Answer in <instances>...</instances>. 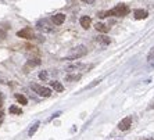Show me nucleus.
<instances>
[{
  "instance_id": "nucleus-1",
  "label": "nucleus",
  "mask_w": 154,
  "mask_h": 140,
  "mask_svg": "<svg viewBox=\"0 0 154 140\" xmlns=\"http://www.w3.org/2000/svg\"><path fill=\"white\" fill-rule=\"evenodd\" d=\"M129 7L126 4H118L117 7H114L112 10H108V11H100L97 13V15L100 18H104V17H125V15L129 14Z\"/></svg>"
},
{
  "instance_id": "nucleus-2",
  "label": "nucleus",
  "mask_w": 154,
  "mask_h": 140,
  "mask_svg": "<svg viewBox=\"0 0 154 140\" xmlns=\"http://www.w3.org/2000/svg\"><path fill=\"white\" fill-rule=\"evenodd\" d=\"M88 54V49H86V46H83V44H81V46H76L74 47V49H71V51L68 53V56H65L64 60H78V58L83 57V56H86Z\"/></svg>"
},
{
  "instance_id": "nucleus-3",
  "label": "nucleus",
  "mask_w": 154,
  "mask_h": 140,
  "mask_svg": "<svg viewBox=\"0 0 154 140\" xmlns=\"http://www.w3.org/2000/svg\"><path fill=\"white\" fill-rule=\"evenodd\" d=\"M31 89L42 97H50L51 96V90L49 89V87H45V86H42V85H38V83H32V85H31Z\"/></svg>"
},
{
  "instance_id": "nucleus-4",
  "label": "nucleus",
  "mask_w": 154,
  "mask_h": 140,
  "mask_svg": "<svg viewBox=\"0 0 154 140\" xmlns=\"http://www.w3.org/2000/svg\"><path fill=\"white\" fill-rule=\"evenodd\" d=\"M53 22H50L49 20H46V18H43V20H39L38 21V24H36V26H38V29L39 31H42V32H51L53 31Z\"/></svg>"
},
{
  "instance_id": "nucleus-5",
  "label": "nucleus",
  "mask_w": 154,
  "mask_h": 140,
  "mask_svg": "<svg viewBox=\"0 0 154 140\" xmlns=\"http://www.w3.org/2000/svg\"><path fill=\"white\" fill-rule=\"evenodd\" d=\"M17 36H18V38H22V39L31 40V39H33V38H35V33H33L32 28H24V29H21V31H18Z\"/></svg>"
},
{
  "instance_id": "nucleus-6",
  "label": "nucleus",
  "mask_w": 154,
  "mask_h": 140,
  "mask_svg": "<svg viewBox=\"0 0 154 140\" xmlns=\"http://www.w3.org/2000/svg\"><path fill=\"white\" fill-rule=\"evenodd\" d=\"M88 68L85 64H81V62H75V64H69L67 68H65V71L67 72H76V71H82V69Z\"/></svg>"
},
{
  "instance_id": "nucleus-7",
  "label": "nucleus",
  "mask_w": 154,
  "mask_h": 140,
  "mask_svg": "<svg viewBox=\"0 0 154 140\" xmlns=\"http://www.w3.org/2000/svg\"><path fill=\"white\" fill-rule=\"evenodd\" d=\"M131 125H132V118H131V117H126V118H124L121 122L118 123V129L119 130H128L129 128H131Z\"/></svg>"
},
{
  "instance_id": "nucleus-8",
  "label": "nucleus",
  "mask_w": 154,
  "mask_h": 140,
  "mask_svg": "<svg viewBox=\"0 0 154 140\" xmlns=\"http://www.w3.org/2000/svg\"><path fill=\"white\" fill-rule=\"evenodd\" d=\"M64 21H65V14H63V13H57V14H54L51 17V22L54 25H61Z\"/></svg>"
},
{
  "instance_id": "nucleus-9",
  "label": "nucleus",
  "mask_w": 154,
  "mask_h": 140,
  "mask_svg": "<svg viewBox=\"0 0 154 140\" xmlns=\"http://www.w3.org/2000/svg\"><path fill=\"white\" fill-rule=\"evenodd\" d=\"M79 22H81V26L83 29H89L90 25H92V18L88 17V15H83V17H81Z\"/></svg>"
},
{
  "instance_id": "nucleus-10",
  "label": "nucleus",
  "mask_w": 154,
  "mask_h": 140,
  "mask_svg": "<svg viewBox=\"0 0 154 140\" xmlns=\"http://www.w3.org/2000/svg\"><path fill=\"white\" fill-rule=\"evenodd\" d=\"M133 15L136 20H144V18L149 17V13L146 10H142V8H137V10L133 11Z\"/></svg>"
},
{
  "instance_id": "nucleus-11",
  "label": "nucleus",
  "mask_w": 154,
  "mask_h": 140,
  "mask_svg": "<svg viewBox=\"0 0 154 140\" xmlns=\"http://www.w3.org/2000/svg\"><path fill=\"white\" fill-rule=\"evenodd\" d=\"M94 28L97 29V32H101V33H107L110 31V26H107L103 22H97L96 25H94Z\"/></svg>"
},
{
  "instance_id": "nucleus-12",
  "label": "nucleus",
  "mask_w": 154,
  "mask_h": 140,
  "mask_svg": "<svg viewBox=\"0 0 154 140\" xmlns=\"http://www.w3.org/2000/svg\"><path fill=\"white\" fill-rule=\"evenodd\" d=\"M96 42L97 43H101V44H110V38L108 36H106V35H99V36H96Z\"/></svg>"
},
{
  "instance_id": "nucleus-13",
  "label": "nucleus",
  "mask_w": 154,
  "mask_h": 140,
  "mask_svg": "<svg viewBox=\"0 0 154 140\" xmlns=\"http://www.w3.org/2000/svg\"><path fill=\"white\" fill-rule=\"evenodd\" d=\"M50 86L53 87L56 92H58V93H61V92H64V86L61 85L60 82H57V81H53V82H50Z\"/></svg>"
},
{
  "instance_id": "nucleus-14",
  "label": "nucleus",
  "mask_w": 154,
  "mask_h": 140,
  "mask_svg": "<svg viewBox=\"0 0 154 140\" xmlns=\"http://www.w3.org/2000/svg\"><path fill=\"white\" fill-rule=\"evenodd\" d=\"M81 74H69V75L65 76V81L67 82H76V81H79L81 79Z\"/></svg>"
},
{
  "instance_id": "nucleus-15",
  "label": "nucleus",
  "mask_w": 154,
  "mask_h": 140,
  "mask_svg": "<svg viewBox=\"0 0 154 140\" xmlns=\"http://www.w3.org/2000/svg\"><path fill=\"white\" fill-rule=\"evenodd\" d=\"M39 125H40V122H39V121H38V122H35L32 126H31V129L28 130V136H29V137H32L33 135H35V133H36V130L39 129Z\"/></svg>"
},
{
  "instance_id": "nucleus-16",
  "label": "nucleus",
  "mask_w": 154,
  "mask_h": 140,
  "mask_svg": "<svg viewBox=\"0 0 154 140\" xmlns=\"http://www.w3.org/2000/svg\"><path fill=\"white\" fill-rule=\"evenodd\" d=\"M15 99H17V101L20 103L21 105H26L28 104V100H26L25 96H22V94H15Z\"/></svg>"
},
{
  "instance_id": "nucleus-17",
  "label": "nucleus",
  "mask_w": 154,
  "mask_h": 140,
  "mask_svg": "<svg viewBox=\"0 0 154 140\" xmlns=\"http://www.w3.org/2000/svg\"><path fill=\"white\" fill-rule=\"evenodd\" d=\"M39 64H40V60H39V58H31L26 65H28V67H31V68H33V67H38Z\"/></svg>"
},
{
  "instance_id": "nucleus-18",
  "label": "nucleus",
  "mask_w": 154,
  "mask_h": 140,
  "mask_svg": "<svg viewBox=\"0 0 154 140\" xmlns=\"http://www.w3.org/2000/svg\"><path fill=\"white\" fill-rule=\"evenodd\" d=\"M8 111H10V114H17V115H21L22 114V110L20 107H17V105H11Z\"/></svg>"
},
{
  "instance_id": "nucleus-19",
  "label": "nucleus",
  "mask_w": 154,
  "mask_h": 140,
  "mask_svg": "<svg viewBox=\"0 0 154 140\" xmlns=\"http://www.w3.org/2000/svg\"><path fill=\"white\" fill-rule=\"evenodd\" d=\"M39 79H40V81H47V79H49V72H47V71H42L39 74Z\"/></svg>"
},
{
  "instance_id": "nucleus-20",
  "label": "nucleus",
  "mask_w": 154,
  "mask_h": 140,
  "mask_svg": "<svg viewBox=\"0 0 154 140\" xmlns=\"http://www.w3.org/2000/svg\"><path fill=\"white\" fill-rule=\"evenodd\" d=\"M153 58H154V47H153V49H151V50H150V53H149V56H147V60H149V61H151Z\"/></svg>"
},
{
  "instance_id": "nucleus-21",
  "label": "nucleus",
  "mask_w": 154,
  "mask_h": 140,
  "mask_svg": "<svg viewBox=\"0 0 154 140\" xmlns=\"http://www.w3.org/2000/svg\"><path fill=\"white\" fill-rule=\"evenodd\" d=\"M99 82H100V79H96V81H93V82L90 83V85H89V86H88V87H86V89H90V87L96 86V85H97V83H99Z\"/></svg>"
},
{
  "instance_id": "nucleus-22",
  "label": "nucleus",
  "mask_w": 154,
  "mask_h": 140,
  "mask_svg": "<svg viewBox=\"0 0 154 140\" xmlns=\"http://www.w3.org/2000/svg\"><path fill=\"white\" fill-rule=\"evenodd\" d=\"M83 3H86V4H93L96 0H82Z\"/></svg>"
},
{
  "instance_id": "nucleus-23",
  "label": "nucleus",
  "mask_w": 154,
  "mask_h": 140,
  "mask_svg": "<svg viewBox=\"0 0 154 140\" xmlns=\"http://www.w3.org/2000/svg\"><path fill=\"white\" fill-rule=\"evenodd\" d=\"M3 118H4V114H3L2 111H0V123L3 122Z\"/></svg>"
},
{
  "instance_id": "nucleus-24",
  "label": "nucleus",
  "mask_w": 154,
  "mask_h": 140,
  "mask_svg": "<svg viewBox=\"0 0 154 140\" xmlns=\"http://www.w3.org/2000/svg\"><path fill=\"white\" fill-rule=\"evenodd\" d=\"M2 104H3V97H0V108H2Z\"/></svg>"
},
{
  "instance_id": "nucleus-25",
  "label": "nucleus",
  "mask_w": 154,
  "mask_h": 140,
  "mask_svg": "<svg viewBox=\"0 0 154 140\" xmlns=\"http://www.w3.org/2000/svg\"><path fill=\"white\" fill-rule=\"evenodd\" d=\"M149 108H154V103H153V104H151V105H150V107H149Z\"/></svg>"
},
{
  "instance_id": "nucleus-26",
  "label": "nucleus",
  "mask_w": 154,
  "mask_h": 140,
  "mask_svg": "<svg viewBox=\"0 0 154 140\" xmlns=\"http://www.w3.org/2000/svg\"><path fill=\"white\" fill-rule=\"evenodd\" d=\"M146 140H154V139H146Z\"/></svg>"
}]
</instances>
